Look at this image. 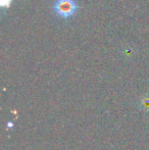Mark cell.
I'll return each mask as SVG.
<instances>
[{
    "mask_svg": "<svg viewBox=\"0 0 149 150\" xmlns=\"http://www.w3.org/2000/svg\"><path fill=\"white\" fill-rule=\"evenodd\" d=\"M80 6L77 0H54L52 3V11L61 20H70L79 11Z\"/></svg>",
    "mask_w": 149,
    "mask_h": 150,
    "instance_id": "cell-1",
    "label": "cell"
},
{
    "mask_svg": "<svg viewBox=\"0 0 149 150\" xmlns=\"http://www.w3.org/2000/svg\"><path fill=\"white\" fill-rule=\"evenodd\" d=\"M1 1H2V4H3V5H6V4L10 3V0H1Z\"/></svg>",
    "mask_w": 149,
    "mask_h": 150,
    "instance_id": "cell-2",
    "label": "cell"
}]
</instances>
